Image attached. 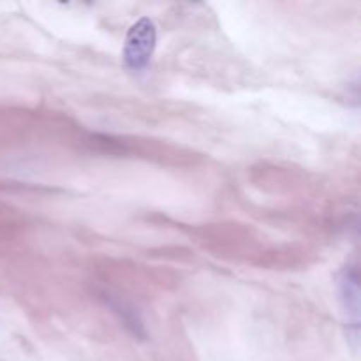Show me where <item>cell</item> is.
Returning a JSON list of instances; mask_svg holds the SVG:
<instances>
[{"label": "cell", "instance_id": "obj_2", "mask_svg": "<svg viewBox=\"0 0 361 361\" xmlns=\"http://www.w3.org/2000/svg\"><path fill=\"white\" fill-rule=\"evenodd\" d=\"M341 302L348 321L358 328L360 317V284L358 270L355 267H345L341 277Z\"/></svg>", "mask_w": 361, "mask_h": 361}, {"label": "cell", "instance_id": "obj_1", "mask_svg": "<svg viewBox=\"0 0 361 361\" xmlns=\"http://www.w3.org/2000/svg\"><path fill=\"white\" fill-rule=\"evenodd\" d=\"M155 42H157V30L154 21L148 18H141L133 27L126 39L123 48V62L130 73H145L154 55Z\"/></svg>", "mask_w": 361, "mask_h": 361}]
</instances>
